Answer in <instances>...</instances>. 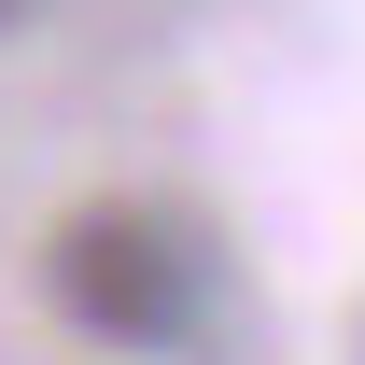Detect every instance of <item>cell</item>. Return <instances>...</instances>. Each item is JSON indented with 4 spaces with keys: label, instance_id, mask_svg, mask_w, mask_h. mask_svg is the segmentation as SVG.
<instances>
[{
    "label": "cell",
    "instance_id": "1",
    "mask_svg": "<svg viewBox=\"0 0 365 365\" xmlns=\"http://www.w3.org/2000/svg\"><path fill=\"white\" fill-rule=\"evenodd\" d=\"M56 309L113 351H182L211 323V253L169 211H71L56 225Z\"/></svg>",
    "mask_w": 365,
    "mask_h": 365
}]
</instances>
